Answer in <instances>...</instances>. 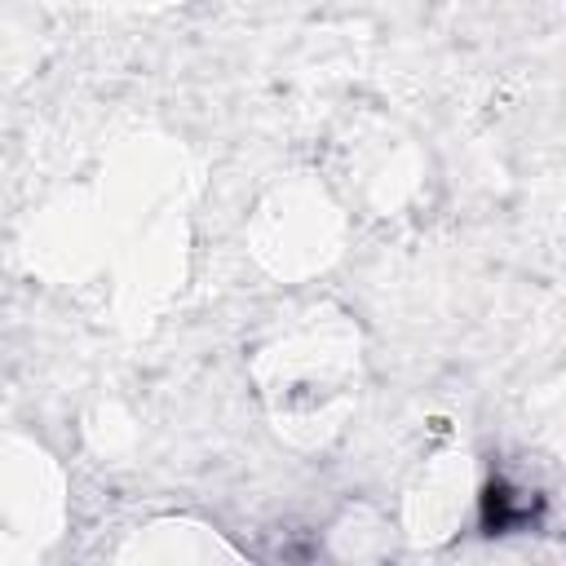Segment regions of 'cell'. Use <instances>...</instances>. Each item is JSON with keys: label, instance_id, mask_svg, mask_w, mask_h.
<instances>
[{"label": "cell", "instance_id": "1", "mask_svg": "<svg viewBox=\"0 0 566 566\" xmlns=\"http://www.w3.org/2000/svg\"><path fill=\"white\" fill-rule=\"evenodd\" d=\"M535 513H539V500L526 495V491H513V486H504V482H495V486L486 491V526H491V531L526 526Z\"/></svg>", "mask_w": 566, "mask_h": 566}]
</instances>
